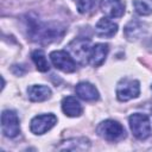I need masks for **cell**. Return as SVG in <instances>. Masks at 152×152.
I'll return each mask as SVG.
<instances>
[{"instance_id":"obj_12","label":"cell","mask_w":152,"mask_h":152,"mask_svg":"<svg viewBox=\"0 0 152 152\" xmlns=\"http://www.w3.org/2000/svg\"><path fill=\"white\" fill-rule=\"evenodd\" d=\"M75 91L77 96L84 101H96L100 97L97 89L89 82H80L76 84Z\"/></svg>"},{"instance_id":"obj_7","label":"cell","mask_w":152,"mask_h":152,"mask_svg":"<svg viewBox=\"0 0 152 152\" xmlns=\"http://www.w3.org/2000/svg\"><path fill=\"white\" fill-rule=\"evenodd\" d=\"M50 59L57 69L64 72H74L76 70V63L68 51L64 50L52 51L50 53Z\"/></svg>"},{"instance_id":"obj_20","label":"cell","mask_w":152,"mask_h":152,"mask_svg":"<svg viewBox=\"0 0 152 152\" xmlns=\"http://www.w3.org/2000/svg\"><path fill=\"white\" fill-rule=\"evenodd\" d=\"M150 48H151V51H152V40H151V44H150Z\"/></svg>"},{"instance_id":"obj_11","label":"cell","mask_w":152,"mask_h":152,"mask_svg":"<svg viewBox=\"0 0 152 152\" xmlns=\"http://www.w3.org/2000/svg\"><path fill=\"white\" fill-rule=\"evenodd\" d=\"M95 32L99 37L112 38L118 32V25L109 18H101L95 25Z\"/></svg>"},{"instance_id":"obj_10","label":"cell","mask_w":152,"mask_h":152,"mask_svg":"<svg viewBox=\"0 0 152 152\" xmlns=\"http://www.w3.org/2000/svg\"><path fill=\"white\" fill-rule=\"evenodd\" d=\"M108 51H109L108 44H104V43H97V44H95L90 49V52H89V58H88L89 63L91 65H94V66H100L106 61V57L108 55Z\"/></svg>"},{"instance_id":"obj_15","label":"cell","mask_w":152,"mask_h":152,"mask_svg":"<svg viewBox=\"0 0 152 152\" xmlns=\"http://www.w3.org/2000/svg\"><path fill=\"white\" fill-rule=\"evenodd\" d=\"M28 99L33 102H42L51 96V89L43 84H34L27 88Z\"/></svg>"},{"instance_id":"obj_9","label":"cell","mask_w":152,"mask_h":152,"mask_svg":"<svg viewBox=\"0 0 152 152\" xmlns=\"http://www.w3.org/2000/svg\"><path fill=\"white\" fill-rule=\"evenodd\" d=\"M101 11L112 18H120L125 12V4L121 0H101Z\"/></svg>"},{"instance_id":"obj_5","label":"cell","mask_w":152,"mask_h":152,"mask_svg":"<svg viewBox=\"0 0 152 152\" xmlns=\"http://www.w3.org/2000/svg\"><path fill=\"white\" fill-rule=\"evenodd\" d=\"M90 40L86 38H76L71 40L66 49L70 56L74 58V61H77L81 64L87 63V59L89 58V52H90Z\"/></svg>"},{"instance_id":"obj_8","label":"cell","mask_w":152,"mask_h":152,"mask_svg":"<svg viewBox=\"0 0 152 152\" xmlns=\"http://www.w3.org/2000/svg\"><path fill=\"white\" fill-rule=\"evenodd\" d=\"M57 122V118L53 114H42L37 115L31 120L30 129L34 134H44L50 131Z\"/></svg>"},{"instance_id":"obj_14","label":"cell","mask_w":152,"mask_h":152,"mask_svg":"<svg viewBox=\"0 0 152 152\" xmlns=\"http://www.w3.org/2000/svg\"><path fill=\"white\" fill-rule=\"evenodd\" d=\"M146 32L145 25L139 20H131L124 28L125 37L128 40H137L141 38Z\"/></svg>"},{"instance_id":"obj_18","label":"cell","mask_w":152,"mask_h":152,"mask_svg":"<svg viewBox=\"0 0 152 152\" xmlns=\"http://www.w3.org/2000/svg\"><path fill=\"white\" fill-rule=\"evenodd\" d=\"M133 6L135 12L140 15H150L152 13V7L144 0H134Z\"/></svg>"},{"instance_id":"obj_4","label":"cell","mask_w":152,"mask_h":152,"mask_svg":"<svg viewBox=\"0 0 152 152\" xmlns=\"http://www.w3.org/2000/svg\"><path fill=\"white\" fill-rule=\"evenodd\" d=\"M140 94V83L132 78H121L116 86V97L119 101L126 102L138 97Z\"/></svg>"},{"instance_id":"obj_17","label":"cell","mask_w":152,"mask_h":152,"mask_svg":"<svg viewBox=\"0 0 152 152\" xmlns=\"http://www.w3.org/2000/svg\"><path fill=\"white\" fill-rule=\"evenodd\" d=\"M32 57V61L34 62L36 66H37V70L40 71V72H46L49 71L50 69V64L46 59V56L45 53L42 51V50H34L31 55Z\"/></svg>"},{"instance_id":"obj_3","label":"cell","mask_w":152,"mask_h":152,"mask_svg":"<svg viewBox=\"0 0 152 152\" xmlns=\"http://www.w3.org/2000/svg\"><path fill=\"white\" fill-rule=\"evenodd\" d=\"M129 127L133 135L139 140H145L151 135V122L147 115L134 113L128 118Z\"/></svg>"},{"instance_id":"obj_19","label":"cell","mask_w":152,"mask_h":152,"mask_svg":"<svg viewBox=\"0 0 152 152\" xmlns=\"http://www.w3.org/2000/svg\"><path fill=\"white\" fill-rule=\"evenodd\" d=\"M94 6V0H77V11L80 13H87Z\"/></svg>"},{"instance_id":"obj_1","label":"cell","mask_w":152,"mask_h":152,"mask_svg":"<svg viewBox=\"0 0 152 152\" xmlns=\"http://www.w3.org/2000/svg\"><path fill=\"white\" fill-rule=\"evenodd\" d=\"M26 23L30 39L40 44H49L61 39L65 31L57 23H43L37 18H28Z\"/></svg>"},{"instance_id":"obj_16","label":"cell","mask_w":152,"mask_h":152,"mask_svg":"<svg viewBox=\"0 0 152 152\" xmlns=\"http://www.w3.org/2000/svg\"><path fill=\"white\" fill-rule=\"evenodd\" d=\"M89 140L86 138H74L63 141V145L58 146V150H69V151H83L89 148Z\"/></svg>"},{"instance_id":"obj_6","label":"cell","mask_w":152,"mask_h":152,"mask_svg":"<svg viewBox=\"0 0 152 152\" xmlns=\"http://www.w3.org/2000/svg\"><path fill=\"white\" fill-rule=\"evenodd\" d=\"M1 129L5 137L7 138H15L20 133V125L19 119L15 112L6 109L1 114Z\"/></svg>"},{"instance_id":"obj_13","label":"cell","mask_w":152,"mask_h":152,"mask_svg":"<svg viewBox=\"0 0 152 152\" xmlns=\"http://www.w3.org/2000/svg\"><path fill=\"white\" fill-rule=\"evenodd\" d=\"M62 110L66 116L76 118L82 114L83 108L75 96H66L62 101Z\"/></svg>"},{"instance_id":"obj_2","label":"cell","mask_w":152,"mask_h":152,"mask_svg":"<svg viewBox=\"0 0 152 152\" xmlns=\"http://www.w3.org/2000/svg\"><path fill=\"white\" fill-rule=\"evenodd\" d=\"M96 133L107 141H118L125 138L126 135V132L122 125L110 119L100 122L99 126L96 127Z\"/></svg>"}]
</instances>
